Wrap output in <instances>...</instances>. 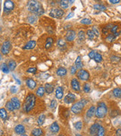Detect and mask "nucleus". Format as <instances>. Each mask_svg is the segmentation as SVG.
<instances>
[{"mask_svg":"<svg viewBox=\"0 0 121 136\" xmlns=\"http://www.w3.org/2000/svg\"><path fill=\"white\" fill-rule=\"evenodd\" d=\"M55 96L58 99H61L64 96V91L61 87H58L55 90Z\"/></svg>","mask_w":121,"mask_h":136,"instance_id":"obj_18","label":"nucleus"},{"mask_svg":"<svg viewBox=\"0 0 121 136\" xmlns=\"http://www.w3.org/2000/svg\"><path fill=\"white\" fill-rule=\"evenodd\" d=\"M0 116H1V118L2 120H7L8 114H7L6 110L5 108H1V109H0Z\"/></svg>","mask_w":121,"mask_h":136,"instance_id":"obj_28","label":"nucleus"},{"mask_svg":"<svg viewBox=\"0 0 121 136\" xmlns=\"http://www.w3.org/2000/svg\"><path fill=\"white\" fill-rule=\"evenodd\" d=\"M36 101V97L33 93H29L25 98V101L23 104V111L26 113H28L32 111L35 107Z\"/></svg>","mask_w":121,"mask_h":136,"instance_id":"obj_1","label":"nucleus"},{"mask_svg":"<svg viewBox=\"0 0 121 136\" xmlns=\"http://www.w3.org/2000/svg\"><path fill=\"white\" fill-rule=\"evenodd\" d=\"M50 130H51V132H53V133H58L60 131V127H59L58 124L56 122L53 123L50 126Z\"/></svg>","mask_w":121,"mask_h":136,"instance_id":"obj_19","label":"nucleus"},{"mask_svg":"<svg viewBox=\"0 0 121 136\" xmlns=\"http://www.w3.org/2000/svg\"><path fill=\"white\" fill-rule=\"evenodd\" d=\"M64 12L62 9H60V8H52L49 12V15L51 17L58 18V19L61 18L64 16Z\"/></svg>","mask_w":121,"mask_h":136,"instance_id":"obj_5","label":"nucleus"},{"mask_svg":"<svg viewBox=\"0 0 121 136\" xmlns=\"http://www.w3.org/2000/svg\"><path fill=\"white\" fill-rule=\"evenodd\" d=\"M58 136H64V135H58Z\"/></svg>","mask_w":121,"mask_h":136,"instance_id":"obj_58","label":"nucleus"},{"mask_svg":"<svg viewBox=\"0 0 121 136\" xmlns=\"http://www.w3.org/2000/svg\"><path fill=\"white\" fill-rule=\"evenodd\" d=\"M11 101L12 102V104H13V105L15 108V110H18V109H20L21 103H20V101H19V99L18 98H16V97L12 98Z\"/></svg>","mask_w":121,"mask_h":136,"instance_id":"obj_17","label":"nucleus"},{"mask_svg":"<svg viewBox=\"0 0 121 136\" xmlns=\"http://www.w3.org/2000/svg\"><path fill=\"white\" fill-rule=\"evenodd\" d=\"M75 66L77 69H81L83 67V62H82V60H81V58L80 56L77 57L76 61H75Z\"/></svg>","mask_w":121,"mask_h":136,"instance_id":"obj_27","label":"nucleus"},{"mask_svg":"<svg viewBox=\"0 0 121 136\" xmlns=\"http://www.w3.org/2000/svg\"><path fill=\"white\" fill-rule=\"evenodd\" d=\"M86 34H87L88 39H90V40L93 39L95 36H96V35H95V33H93V31H92V30H87V32H86Z\"/></svg>","mask_w":121,"mask_h":136,"instance_id":"obj_38","label":"nucleus"},{"mask_svg":"<svg viewBox=\"0 0 121 136\" xmlns=\"http://www.w3.org/2000/svg\"><path fill=\"white\" fill-rule=\"evenodd\" d=\"M106 41L109 43L112 42H114L115 39H116V36L113 34V33H110V34H108L107 36H106V38H105Z\"/></svg>","mask_w":121,"mask_h":136,"instance_id":"obj_32","label":"nucleus"},{"mask_svg":"<svg viewBox=\"0 0 121 136\" xmlns=\"http://www.w3.org/2000/svg\"><path fill=\"white\" fill-rule=\"evenodd\" d=\"M92 31H93V33H95V35H96V36H99V31H98V30L96 28V26H93V28H92Z\"/></svg>","mask_w":121,"mask_h":136,"instance_id":"obj_47","label":"nucleus"},{"mask_svg":"<svg viewBox=\"0 0 121 136\" xmlns=\"http://www.w3.org/2000/svg\"><path fill=\"white\" fill-rule=\"evenodd\" d=\"M96 107L95 106H92L89 108V110L86 112V116H87L88 118H92L93 116V115L96 113Z\"/></svg>","mask_w":121,"mask_h":136,"instance_id":"obj_20","label":"nucleus"},{"mask_svg":"<svg viewBox=\"0 0 121 136\" xmlns=\"http://www.w3.org/2000/svg\"><path fill=\"white\" fill-rule=\"evenodd\" d=\"M105 128H104L103 126L100 125L98 132L97 133V136H105Z\"/></svg>","mask_w":121,"mask_h":136,"instance_id":"obj_37","label":"nucleus"},{"mask_svg":"<svg viewBox=\"0 0 121 136\" xmlns=\"http://www.w3.org/2000/svg\"><path fill=\"white\" fill-rule=\"evenodd\" d=\"M26 84L30 89H34L36 87V83L31 78H28L26 79Z\"/></svg>","mask_w":121,"mask_h":136,"instance_id":"obj_13","label":"nucleus"},{"mask_svg":"<svg viewBox=\"0 0 121 136\" xmlns=\"http://www.w3.org/2000/svg\"><path fill=\"white\" fill-rule=\"evenodd\" d=\"M117 30H118V26H117V25H114L113 26V27H112V28L110 29V33H112L113 34H114V33H116L117 32Z\"/></svg>","mask_w":121,"mask_h":136,"instance_id":"obj_45","label":"nucleus"},{"mask_svg":"<svg viewBox=\"0 0 121 136\" xmlns=\"http://www.w3.org/2000/svg\"><path fill=\"white\" fill-rule=\"evenodd\" d=\"M113 24H108V25H107V26H105V27H103V29H102V33H104V34H108V33H109V31H110V29L112 28V27H113Z\"/></svg>","mask_w":121,"mask_h":136,"instance_id":"obj_30","label":"nucleus"},{"mask_svg":"<svg viewBox=\"0 0 121 136\" xmlns=\"http://www.w3.org/2000/svg\"><path fill=\"white\" fill-rule=\"evenodd\" d=\"M59 5H60V8H61L66 9L68 7V1H64V0H63V1H60Z\"/></svg>","mask_w":121,"mask_h":136,"instance_id":"obj_40","label":"nucleus"},{"mask_svg":"<svg viewBox=\"0 0 121 136\" xmlns=\"http://www.w3.org/2000/svg\"><path fill=\"white\" fill-rule=\"evenodd\" d=\"M46 92V89H45V87H42V86H39L36 91V95L39 96V97H43Z\"/></svg>","mask_w":121,"mask_h":136,"instance_id":"obj_26","label":"nucleus"},{"mask_svg":"<svg viewBox=\"0 0 121 136\" xmlns=\"http://www.w3.org/2000/svg\"><path fill=\"white\" fill-rule=\"evenodd\" d=\"M96 52L95 51H91L89 53V57L90 59H94L95 58V56H96Z\"/></svg>","mask_w":121,"mask_h":136,"instance_id":"obj_46","label":"nucleus"},{"mask_svg":"<svg viewBox=\"0 0 121 136\" xmlns=\"http://www.w3.org/2000/svg\"><path fill=\"white\" fill-rule=\"evenodd\" d=\"M56 104H57V102H56L55 100L54 99V100H52V101H51V104H50V107H51V108H54V107H55Z\"/></svg>","mask_w":121,"mask_h":136,"instance_id":"obj_49","label":"nucleus"},{"mask_svg":"<svg viewBox=\"0 0 121 136\" xmlns=\"http://www.w3.org/2000/svg\"><path fill=\"white\" fill-rule=\"evenodd\" d=\"M13 77H14V79L16 80V82H17V83H18V85H21V81H20V80H19V79H18V78H17V77H16V76H15L14 75H13Z\"/></svg>","mask_w":121,"mask_h":136,"instance_id":"obj_55","label":"nucleus"},{"mask_svg":"<svg viewBox=\"0 0 121 136\" xmlns=\"http://www.w3.org/2000/svg\"><path fill=\"white\" fill-rule=\"evenodd\" d=\"M36 45V41H34V40L30 41V42H28L23 47V49H24V50H30V49H33L35 48Z\"/></svg>","mask_w":121,"mask_h":136,"instance_id":"obj_14","label":"nucleus"},{"mask_svg":"<svg viewBox=\"0 0 121 136\" xmlns=\"http://www.w3.org/2000/svg\"><path fill=\"white\" fill-rule=\"evenodd\" d=\"M36 71H37V70L35 67H31V68H29L27 70V72L28 73H31V74H36Z\"/></svg>","mask_w":121,"mask_h":136,"instance_id":"obj_48","label":"nucleus"},{"mask_svg":"<svg viewBox=\"0 0 121 136\" xmlns=\"http://www.w3.org/2000/svg\"><path fill=\"white\" fill-rule=\"evenodd\" d=\"M87 103H88V101L86 99H81L80 101L76 102L71 107L72 112L73 113H75V114L80 113L83 111V109L84 108V107L86 105V104H87Z\"/></svg>","mask_w":121,"mask_h":136,"instance_id":"obj_3","label":"nucleus"},{"mask_svg":"<svg viewBox=\"0 0 121 136\" xmlns=\"http://www.w3.org/2000/svg\"><path fill=\"white\" fill-rule=\"evenodd\" d=\"M27 9L28 11L33 13L36 16H41L44 14V9L42 5V4L38 1H29L27 2Z\"/></svg>","mask_w":121,"mask_h":136,"instance_id":"obj_2","label":"nucleus"},{"mask_svg":"<svg viewBox=\"0 0 121 136\" xmlns=\"http://www.w3.org/2000/svg\"><path fill=\"white\" fill-rule=\"evenodd\" d=\"M99 127H100V125L98 123H95L93 124L89 129V132L92 135H97L98 132V129H99Z\"/></svg>","mask_w":121,"mask_h":136,"instance_id":"obj_12","label":"nucleus"},{"mask_svg":"<svg viewBox=\"0 0 121 136\" xmlns=\"http://www.w3.org/2000/svg\"><path fill=\"white\" fill-rule=\"evenodd\" d=\"M76 38V32L73 30H68L66 33L65 36V39L68 42H72Z\"/></svg>","mask_w":121,"mask_h":136,"instance_id":"obj_9","label":"nucleus"},{"mask_svg":"<svg viewBox=\"0 0 121 136\" xmlns=\"http://www.w3.org/2000/svg\"><path fill=\"white\" fill-rule=\"evenodd\" d=\"M76 76L80 79L83 81H87L89 79V74L87 70H80L77 72Z\"/></svg>","mask_w":121,"mask_h":136,"instance_id":"obj_6","label":"nucleus"},{"mask_svg":"<svg viewBox=\"0 0 121 136\" xmlns=\"http://www.w3.org/2000/svg\"><path fill=\"white\" fill-rule=\"evenodd\" d=\"M107 112H108V108L105 104L103 102L98 103V107L96 111V116L98 118H99V119H101V118H104L105 116V115L107 114Z\"/></svg>","mask_w":121,"mask_h":136,"instance_id":"obj_4","label":"nucleus"},{"mask_svg":"<svg viewBox=\"0 0 121 136\" xmlns=\"http://www.w3.org/2000/svg\"><path fill=\"white\" fill-rule=\"evenodd\" d=\"M14 7V2L11 1V0H6L4 3V12H9L12 10H13Z\"/></svg>","mask_w":121,"mask_h":136,"instance_id":"obj_8","label":"nucleus"},{"mask_svg":"<svg viewBox=\"0 0 121 136\" xmlns=\"http://www.w3.org/2000/svg\"><path fill=\"white\" fill-rule=\"evenodd\" d=\"M76 136H82V135H80V134H76Z\"/></svg>","mask_w":121,"mask_h":136,"instance_id":"obj_57","label":"nucleus"},{"mask_svg":"<svg viewBox=\"0 0 121 136\" xmlns=\"http://www.w3.org/2000/svg\"><path fill=\"white\" fill-rule=\"evenodd\" d=\"M113 95L116 98H121V88H116L113 90Z\"/></svg>","mask_w":121,"mask_h":136,"instance_id":"obj_34","label":"nucleus"},{"mask_svg":"<svg viewBox=\"0 0 121 136\" xmlns=\"http://www.w3.org/2000/svg\"><path fill=\"white\" fill-rule=\"evenodd\" d=\"M58 46L60 49H64L67 47V42L66 41H64L62 39H60L58 40Z\"/></svg>","mask_w":121,"mask_h":136,"instance_id":"obj_24","label":"nucleus"},{"mask_svg":"<svg viewBox=\"0 0 121 136\" xmlns=\"http://www.w3.org/2000/svg\"><path fill=\"white\" fill-rule=\"evenodd\" d=\"M45 120H46V116L44 114H41L37 119V123L39 125H43V123H44L45 122Z\"/></svg>","mask_w":121,"mask_h":136,"instance_id":"obj_33","label":"nucleus"},{"mask_svg":"<svg viewBox=\"0 0 121 136\" xmlns=\"http://www.w3.org/2000/svg\"><path fill=\"white\" fill-rule=\"evenodd\" d=\"M75 100H76V96H75V95H73V93L69 92V93L64 97V102L67 103V104H71V103H73V102L75 101Z\"/></svg>","mask_w":121,"mask_h":136,"instance_id":"obj_10","label":"nucleus"},{"mask_svg":"<svg viewBox=\"0 0 121 136\" xmlns=\"http://www.w3.org/2000/svg\"><path fill=\"white\" fill-rule=\"evenodd\" d=\"M1 70L4 74H8L9 71H10V69H9V67H8V65H7L6 63H2L1 64Z\"/></svg>","mask_w":121,"mask_h":136,"instance_id":"obj_31","label":"nucleus"},{"mask_svg":"<svg viewBox=\"0 0 121 136\" xmlns=\"http://www.w3.org/2000/svg\"><path fill=\"white\" fill-rule=\"evenodd\" d=\"M37 16L35 14H33V15H30L27 17V21L30 24H34L36 21H37Z\"/></svg>","mask_w":121,"mask_h":136,"instance_id":"obj_25","label":"nucleus"},{"mask_svg":"<svg viewBox=\"0 0 121 136\" xmlns=\"http://www.w3.org/2000/svg\"><path fill=\"white\" fill-rule=\"evenodd\" d=\"M110 3H112V4H117V3H119L120 1V0H110L109 1Z\"/></svg>","mask_w":121,"mask_h":136,"instance_id":"obj_53","label":"nucleus"},{"mask_svg":"<svg viewBox=\"0 0 121 136\" xmlns=\"http://www.w3.org/2000/svg\"><path fill=\"white\" fill-rule=\"evenodd\" d=\"M17 92H18V88H17L16 86H13L11 87V92L12 93H16Z\"/></svg>","mask_w":121,"mask_h":136,"instance_id":"obj_51","label":"nucleus"},{"mask_svg":"<svg viewBox=\"0 0 121 136\" xmlns=\"http://www.w3.org/2000/svg\"><path fill=\"white\" fill-rule=\"evenodd\" d=\"M8 67H9L10 70H14L17 66L16 64V62L13 60H10L9 61H8Z\"/></svg>","mask_w":121,"mask_h":136,"instance_id":"obj_35","label":"nucleus"},{"mask_svg":"<svg viewBox=\"0 0 121 136\" xmlns=\"http://www.w3.org/2000/svg\"><path fill=\"white\" fill-rule=\"evenodd\" d=\"M71 88L76 91V92H79V91L80 90V83L79 81L77 80L76 79H71Z\"/></svg>","mask_w":121,"mask_h":136,"instance_id":"obj_11","label":"nucleus"},{"mask_svg":"<svg viewBox=\"0 0 121 136\" xmlns=\"http://www.w3.org/2000/svg\"><path fill=\"white\" fill-rule=\"evenodd\" d=\"M25 127L23 125H16L15 126V128H14V132L16 134H18V135H23L25 133Z\"/></svg>","mask_w":121,"mask_h":136,"instance_id":"obj_15","label":"nucleus"},{"mask_svg":"<svg viewBox=\"0 0 121 136\" xmlns=\"http://www.w3.org/2000/svg\"><path fill=\"white\" fill-rule=\"evenodd\" d=\"M76 70H77V68L76 67V66L71 67V74H75L76 73Z\"/></svg>","mask_w":121,"mask_h":136,"instance_id":"obj_50","label":"nucleus"},{"mask_svg":"<svg viewBox=\"0 0 121 136\" xmlns=\"http://www.w3.org/2000/svg\"><path fill=\"white\" fill-rule=\"evenodd\" d=\"M67 70L64 67H59L57 70V75L59 76H64L67 74Z\"/></svg>","mask_w":121,"mask_h":136,"instance_id":"obj_23","label":"nucleus"},{"mask_svg":"<svg viewBox=\"0 0 121 136\" xmlns=\"http://www.w3.org/2000/svg\"><path fill=\"white\" fill-rule=\"evenodd\" d=\"M12 49V44L9 41H5L1 46V52L2 54H7L9 53Z\"/></svg>","mask_w":121,"mask_h":136,"instance_id":"obj_7","label":"nucleus"},{"mask_svg":"<svg viewBox=\"0 0 121 136\" xmlns=\"http://www.w3.org/2000/svg\"><path fill=\"white\" fill-rule=\"evenodd\" d=\"M78 37H79V39H80V41H84V40H85V32H84L83 30L79 31Z\"/></svg>","mask_w":121,"mask_h":136,"instance_id":"obj_39","label":"nucleus"},{"mask_svg":"<svg viewBox=\"0 0 121 136\" xmlns=\"http://www.w3.org/2000/svg\"><path fill=\"white\" fill-rule=\"evenodd\" d=\"M45 89L47 94H51L54 92V86L51 83H46L45 85Z\"/></svg>","mask_w":121,"mask_h":136,"instance_id":"obj_21","label":"nucleus"},{"mask_svg":"<svg viewBox=\"0 0 121 136\" xmlns=\"http://www.w3.org/2000/svg\"><path fill=\"white\" fill-rule=\"evenodd\" d=\"M116 135H117V136H121V128L118 129L116 131Z\"/></svg>","mask_w":121,"mask_h":136,"instance_id":"obj_54","label":"nucleus"},{"mask_svg":"<svg viewBox=\"0 0 121 136\" xmlns=\"http://www.w3.org/2000/svg\"><path fill=\"white\" fill-rule=\"evenodd\" d=\"M32 136H43L44 135V132L40 128H36L34 129L31 132Z\"/></svg>","mask_w":121,"mask_h":136,"instance_id":"obj_16","label":"nucleus"},{"mask_svg":"<svg viewBox=\"0 0 121 136\" xmlns=\"http://www.w3.org/2000/svg\"><path fill=\"white\" fill-rule=\"evenodd\" d=\"M73 15H74V13H73V12H71L70 14H68V16H67L66 20H67V19H70V18L73 17Z\"/></svg>","mask_w":121,"mask_h":136,"instance_id":"obj_52","label":"nucleus"},{"mask_svg":"<svg viewBox=\"0 0 121 136\" xmlns=\"http://www.w3.org/2000/svg\"><path fill=\"white\" fill-rule=\"evenodd\" d=\"M93 8L94 9H96V10H98V11H105L106 10V7L103 5H101V4H96L93 5Z\"/></svg>","mask_w":121,"mask_h":136,"instance_id":"obj_29","label":"nucleus"},{"mask_svg":"<svg viewBox=\"0 0 121 136\" xmlns=\"http://www.w3.org/2000/svg\"><path fill=\"white\" fill-rule=\"evenodd\" d=\"M83 90H84V92H86V93H88L90 92V90H91V87L88 84V83H85L83 85Z\"/></svg>","mask_w":121,"mask_h":136,"instance_id":"obj_44","label":"nucleus"},{"mask_svg":"<svg viewBox=\"0 0 121 136\" xmlns=\"http://www.w3.org/2000/svg\"><path fill=\"white\" fill-rule=\"evenodd\" d=\"M81 24H85V25H89V24H92V21L90 19H88V18H83L80 21Z\"/></svg>","mask_w":121,"mask_h":136,"instance_id":"obj_43","label":"nucleus"},{"mask_svg":"<svg viewBox=\"0 0 121 136\" xmlns=\"http://www.w3.org/2000/svg\"><path fill=\"white\" fill-rule=\"evenodd\" d=\"M74 127L76 130H81L82 128H83V123L81 121H79V122H76L75 124H74Z\"/></svg>","mask_w":121,"mask_h":136,"instance_id":"obj_41","label":"nucleus"},{"mask_svg":"<svg viewBox=\"0 0 121 136\" xmlns=\"http://www.w3.org/2000/svg\"><path fill=\"white\" fill-rule=\"evenodd\" d=\"M53 43H54V39L51 37H48L46 39V44H45V48L46 49H49L51 46H52Z\"/></svg>","mask_w":121,"mask_h":136,"instance_id":"obj_22","label":"nucleus"},{"mask_svg":"<svg viewBox=\"0 0 121 136\" xmlns=\"http://www.w3.org/2000/svg\"><path fill=\"white\" fill-rule=\"evenodd\" d=\"M94 60L96 61V62H97V63L101 62V61H102V56H101V54H99V53H96V56H95Z\"/></svg>","mask_w":121,"mask_h":136,"instance_id":"obj_42","label":"nucleus"},{"mask_svg":"<svg viewBox=\"0 0 121 136\" xmlns=\"http://www.w3.org/2000/svg\"><path fill=\"white\" fill-rule=\"evenodd\" d=\"M21 136H28V135H27L26 134H23V135H21Z\"/></svg>","mask_w":121,"mask_h":136,"instance_id":"obj_56","label":"nucleus"},{"mask_svg":"<svg viewBox=\"0 0 121 136\" xmlns=\"http://www.w3.org/2000/svg\"><path fill=\"white\" fill-rule=\"evenodd\" d=\"M5 106H6V108H7L9 111H13L14 110V109H15L12 101H8V102L6 103Z\"/></svg>","mask_w":121,"mask_h":136,"instance_id":"obj_36","label":"nucleus"}]
</instances>
